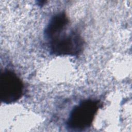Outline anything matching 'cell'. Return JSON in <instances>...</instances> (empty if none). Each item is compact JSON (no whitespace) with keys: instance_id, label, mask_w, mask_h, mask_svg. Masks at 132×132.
Segmentation results:
<instances>
[{"instance_id":"obj_1","label":"cell","mask_w":132,"mask_h":132,"mask_svg":"<svg viewBox=\"0 0 132 132\" xmlns=\"http://www.w3.org/2000/svg\"><path fill=\"white\" fill-rule=\"evenodd\" d=\"M65 29L48 39L51 53L56 56H77L83 50L84 41L75 31L65 32Z\"/></svg>"},{"instance_id":"obj_2","label":"cell","mask_w":132,"mask_h":132,"mask_svg":"<svg viewBox=\"0 0 132 132\" xmlns=\"http://www.w3.org/2000/svg\"><path fill=\"white\" fill-rule=\"evenodd\" d=\"M100 106L98 100L88 99L81 101L71 111L67 123L68 127L74 130L90 127Z\"/></svg>"},{"instance_id":"obj_3","label":"cell","mask_w":132,"mask_h":132,"mask_svg":"<svg viewBox=\"0 0 132 132\" xmlns=\"http://www.w3.org/2000/svg\"><path fill=\"white\" fill-rule=\"evenodd\" d=\"M23 84L18 76L9 70L2 72L0 75V98L5 104L15 103L22 97Z\"/></svg>"},{"instance_id":"obj_4","label":"cell","mask_w":132,"mask_h":132,"mask_svg":"<svg viewBox=\"0 0 132 132\" xmlns=\"http://www.w3.org/2000/svg\"><path fill=\"white\" fill-rule=\"evenodd\" d=\"M69 23V20L64 12H59L54 15L48 22L45 29L44 34L45 37L49 39L67 29Z\"/></svg>"}]
</instances>
